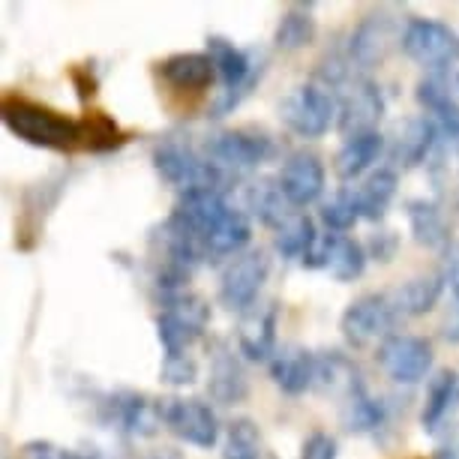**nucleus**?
Masks as SVG:
<instances>
[{"mask_svg":"<svg viewBox=\"0 0 459 459\" xmlns=\"http://www.w3.org/2000/svg\"><path fill=\"white\" fill-rule=\"evenodd\" d=\"M405 220H409V231L418 247L441 249V253H447L454 247L450 222L436 198H409L405 202Z\"/></svg>","mask_w":459,"mask_h":459,"instance_id":"23","label":"nucleus"},{"mask_svg":"<svg viewBox=\"0 0 459 459\" xmlns=\"http://www.w3.org/2000/svg\"><path fill=\"white\" fill-rule=\"evenodd\" d=\"M441 340L450 345H459V300L450 307V313L445 316V322H441Z\"/></svg>","mask_w":459,"mask_h":459,"instance_id":"45","label":"nucleus"},{"mask_svg":"<svg viewBox=\"0 0 459 459\" xmlns=\"http://www.w3.org/2000/svg\"><path fill=\"white\" fill-rule=\"evenodd\" d=\"M129 133L106 111H88L82 117V151L91 153H111L126 144Z\"/></svg>","mask_w":459,"mask_h":459,"instance_id":"35","label":"nucleus"},{"mask_svg":"<svg viewBox=\"0 0 459 459\" xmlns=\"http://www.w3.org/2000/svg\"><path fill=\"white\" fill-rule=\"evenodd\" d=\"M414 100L427 115L436 120L438 135L450 151L459 153V100L454 82L445 73H432L414 84Z\"/></svg>","mask_w":459,"mask_h":459,"instance_id":"19","label":"nucleus"},{"mask_svg":"<svg viewBox=\"0 0 459 459\" xmlns=\"http://www.w3.org/2000/svg\"><path fill=\"white\" fill-rule=\"evenodd\" d=\"M360 385H367L360 376V369L354 367V360L342 351H318L316 354V391L340 396L345 400L351 391H358Z\"/></svg>","mask_w":459,"mask_h":459,"instance_id":"30","label":"nucleus"},{"mask_svg":"<svg viewBox=\"0 0 459 459\" xmlns=\"http://www.w3.org/2000/svg\"><path fill=\"white\" fill-rule=\"evenodd\" d=\"M153 169L166 180L169 186H175L178 193H189V189H222L225 175L213 166L211 160L202 153V147L180 135H166L153 144L151 151Z\"/></svg>","mask_w":459,"mask_h":459,"instance_id":"3","label":"nucleus"},{"mask_svg":"<svg viewBox=\"0 0 459 459\" xmlns=\"http://www.w3.org/2000/svg\"><path fill=\"white\" fill-rule=\"evenodd\" d=\"M400 325V313H396L394 300L387 291H367L354 298L340 316L342 340L351 349H369V345H381L387 336H394V327Z\"/></svg>","mask_w":459,"mask_h":459,"instance_id":"8","label":"nucleus"},{"mask_svg":"<svg viewBox=\"0 0 459 459\" xmlns=\"http://www.w3.org/2000/svg\"><path fill=\"white\" fill-rule=\"evenodd\" d=\"M157 73L169 88L184 93H202L220 79L213 57L207 51H178V55H169L157 64Z\"/></svg>","mask_w":459,"mask_h":459,"instance_id":"22","label":"nucleus"},{"mask_svg":"<svg viewBox=\"0 0 459 459\" xmlns=\"http://www.w3.org/2000/svg\"><path fill=\"white\" fill-rule=\"evenodd\" d=\"M207 55L213 57L216 75L222 82L220 97L211 102L207 115L225 117L253 93V88H258L267 69V57L258 48H240L225 37H207Z\"/></svg>","mask_w":459,"mask_h":459,"instance_id":"2","label":"nucleus"},{"mask_svg":"<svg viewBox=\"0 0 459 459\" xmlns=\"http://www.w3.org/2000/svg\"><path fill=\"white\" fill-rule=\"evenodd\" d=\"M160 313H157V336L160 345L171 354H189V349L202 340L211 327V303L195 291H178L160 298Z\"/></svg>","mask_w":459,"mask_h":459,"instance_id":"5","label":"nucleus"},{"mask_svg":"<svg viewBox=\"0 0 459 459\" xmlns=\"http://www.w3.org/2000/svg\"><path fill=\"white\" fill-rule=\"evenodd\" d=\"M387 153V135L381 133H363L351 135L340 144V151L333 153V171L342 184L363 178L376 162Z\"/></svg>","mask_w":459,"mask_h":459,"instance_id":"25","label":"nucleus"},{"mask_svg":"<svg viewBox=\"0 0 459 459\" xmlns=\"http://www.w3.org/2000/svg\"><path fill=\"white\" fill-rule=\"evenodd\" d=\"M333 97H336V129L342 133V138L378 133L387 102L376 82L354 73Z\"/></svg>","mask_w":459,"mask_h":459,"instance_id":"11","label":"nucleus"},{"mask_svg":"<svg viewBox=\"0 0 459 459\" xmlns=\"http://www.w3.org/2000/svg\"><path fill=\"white\" fill-rule=\"evenodd\" d=\"M282 195L289 198L291 207H309L325 195L327 189V169L325 160L316 151H291L282 160V169L276 175Z\"/></svg>","mask_w":459,"mask_h":459,"instance_id":"16","label":"nucleus"},{"mask_svg":"<svg viewBox=\"0 0 459 459\" xmlns=\"http://www.w3.org/2000/svg\"><path fill=\"white\" fill-rule=\"evenodd\" d=\"M207 394L216 405H240L249 396L247 369L225 340L207 345Z\"/></svg>","mask_w":459,"mask_h":459,"instance_id":"18","label":"nucleus"},{"mask_svg":"<svg viewBox=\"0 0 459 459\" xmlns=\"http://www.w3.org/2000/svg\"><path fill=\"white\" fill-rule=\"evenodd\" d=\"M244 204H247L249 220H258V222L267 225V229H273V231L294 213L289 198L282 195L280 184L271 180V178L253 180V184L244 189Z\"/></svg>","mask_w":459,"mask_h":459,"instance_id":"32","label":"nucleus"},{"mask_svg":"<svg viewBox=\"0 0 459 459\" xmlns=\"http://www.w3.org/2000/svg\"><path fill=\"white\" fill-rule=\"evenodd\" d=\"M22 459H100L97 454H79V450L60 447L55 441L33 438L22 447Z\"/></svg>","mask_w":459,"mask_h":459,"instance_id":"40","label":"nucleus"},{"mask_svg":"<svg viewBox=\"0 0 459 459\" xmlns=\"http://www.w3.org/2000/svg\"><path fill=\"white\" fill-rule=\"evenodd\" d=\"M222 459H264L262 429H258L255 420L235 418L229 423L222 441Z\"/></svg>","mask_w":459,"mask_h":459,"instance_id":"36","label":"nucleus"},{"mask_svg":"<svg viewBox=\"0 0 459 459\" xmlns=\"http://www.w3.org/2000/svg\"><path fill=\"white\" fill-rule=\"evenodd\" d=\"M249 240H253V220L247 216V211L231 207L229 216L216 225V231L207 238L204 255L207 262H222V258H238L240 253H247Z\"/></svg>","mask_w":459,"mask_h":459,"instance_id":"31","label":"nucleus"},{"mask_svg":"<svg viewBox=\"0 0 459 459\" xmlns=\"http://www.w3.org/2000/svg\"><path fill=\"white\" fill-rule=\"evenodd\" d=\"M166 400H153L138 391L106 394L100 403V420L108 429H117L133 438H151L166 427Z\"/></svg>","mask_w":459,"mask_h":459,"instance_id":"9","label":"nucleus"},{"mask_svg":"<svg viewBox=\"0 0 459 459\" xmlns=\"http://www.w3.org/2000/svg\"><path fill=\"white\" fill-rule=\"evenodd\" d=\"M276 327H280V303H255L238 322V351L253 363H271L276 354Z\"/></svg>","mask_w":459,"mask_h":459,"instance_id":"20","label":"nucleus"},{"mask_svg":"<svg viewBox=\"0 0 459 459\" xmlns=\"http://www.w3.org/2000/svg\"><path fill=\"white\" fill-rule=\"evenodd\" d=\"M318 19L316 4H291L280 15V24L273 30V46L280 51H300L316 42Z\"/></svg>","mask_w":459,"mask_h":459,"instance_id":"33","label":"nucleus"},{"mask_svg":"<svg viewBox=\"0 0 459 459\" xmlns=\"http://www.w3.org/2000/svg\"><path fill=\"white\" fill-rule=\"evenodd\" d=\"M300 459H340V441L331 432L316 429L313 436L300 445Z\"/></svg>","mask_w":459,"mask_h":459,"instance_id":"41","label":"nucleus"},{"mask_svg":"<svg viewBox=\"0 0 459 459\" xmlns=\"http://www.w3.org/2000/svg\"><path fill=\"white\" fill-rule=\"evenodd\" d=\"M318 220H322V225L331 231V235H349L360 220L358 207H354V198H351V189L345 186L331 198V202H325L322 211H318Z\"/></svg>","mask_w":459,"mask_h":459,"instance_id":"37","label":"nucleus"},{"mask_svg":"<svg viewBox=\"0 0 459 459\" xmlns=\"http://www.w3.org/2000/svg\"><path fill=\"white\" fill-rule=\"evenodd\" d=\"M202 153L225 178H240V175H253L267 160H273L276 142L264 129H253V126L220 129V133L207 135L202 142Z\"/></svg>","mask_w":459,"mask_h":459,"instance_id":"4","label":"nucleus"},{"mask_svg":"<svg viewBox=\"0 0 459 459\" xmlns=\"http://www.w3.org/2000/svg\"><path fill=\"white\" fill-rule=\"evenodd\" d=\"M387 420H391L387 403L372 396L367 385L351 391L340 405V423L351 436H378L381 429H387Z\"/></svg>","mask_w":459,"mask_h":459,"instance_id":"26","label":"nucleus"},{"mask_svg":"<svg viewBox=\"0 0 459 459\" xmlns=\"http://www.w3.org/2000/svg\"><path fill=\"white\" fill-rule=\"evenodd\" d=\"M445 285H447L445 273H420V276L405 280L400 289H394L387 294H391L400 318H420L438 307L441 294H445Z\"/></svg>","mask_w":459,"mask_h":459,"instance_id":"28","label":"nucleus"},{"mask_svg":"<svg viewBox=\"0 0 459 459\" xmlns=\"http://www.w3.org/2000/svg\"><path fill=\"white\" fill-rule=\"evenodd\" d=\"M267 276H271V255L264 249H247L222 267L216 298L229 313L244 316L258 303Z\"/></svg>","mask_w":459,"mask_h":459,"instance_id":"10","label":"nucleus"},{"mask_svg":"<svg viewBox=\"0 0 459 459\" xmlns=\"http://www.w3.org/2000/svg\"><path fill=\"white\" fill-rule=\"evenodd\" d=\"M0 117L15 138H22L30 147L55 153L82 151V117H69L46 102L24 97V93H4Z\"/></svg>","mask_w":459,"mask_h":459,"instance_id":"1","label":"nucleus"},{"mask_svg":"<svg viewBox=\"0 0 459 459\" xmlns=\"http://www.w3.org/2000/svg\"><path fill=\"white\" fill-rule=\"evenodd\" d=\"M318 231L313 216L294 211L289 220H285L280 229L273 231V249L282 262H303L309 255V249L318 244Z\"/></svg>","mask_w":459,"mask_h":459,"instance_id":"34","label":"nucleus"},{"mask_svg":"<svg viewBox=\"0 0 459 459\" xmlns=\"http://www.w3.org/2000/svg\"><path fill=\"white\" fill-rule=\"evenodd\" d=\"M438 142H441V135H438L436 120L429 115H411L391 129L385 157L391 160L394 171H411V169L427 166Z\"/></svg>","mask_w":459,"mask_h":459,"instance_id":"14","label":"nucleus"},{"mask_svg":"<svg viewBox=\"0 0 459 459\" xmlns=\"http://www.w3.org/2000/svg\"><path fill=\"white\" fill-rule=\"evenodd\" d=\"M405 24L391 10H376L363 15L349 37V60L358 69H372L400 46Z\"/></svg>","mask_w":459,"mask_h":459,"instance_id":"13","label":"nucleus"},{"mask_svg":"<svg viewBox=\"0 0 459 459\" xmlns=\"http://www.w3.org/2000/svg\"><path fill=\"white\" fill-rule=\"evenodd\" d=\"M166 429L175 438L186 441L198 450H211L220 441V420L211 403L198 400V396H175L166 400Z\"/></svg>","mask_w":459,"mask_h":459,"instance_id":"15","label":"nucleus"},{"mask_svg":"<svg viewBox=\"0 0 459 459\" xmlns=\"http://www.w3.org/2000/svg\"><path fill=\"white\" fill-rule=\"evenodd\" d=\"M367 247L349 235H322L318 244L303 258V267L309 271H327L336 282H354L367 271Z\"/></svg>","mask_w":459,"mask_h":459,"instance_id":"17","label":"nucleus"},{"mask_svg":"<svg viewBox=\"0 0 459 459\" xmlns=\"http://www.w3.org/2000/svg\"><path fill=\"white\" fill-rule=\"evenodd\" d=\"M432 459H459V423L447 429V436L441 438V445L436 447Z\"/></svg>","mask_w":459,"mask_h":459,"instance_id":"44","label":"nucleus"},{"mask_svg":"<svg viewBox=\"0 0 459 459\" xmlns=\"http://www.w3.org/2000/svg\"><path fill=\"white\" fill-rule=\"evenodd\" d=\"M267 369L273 385L289 396H300L316 387V354L300 345H285L282 351H276Z\"/></svg>","mask_w":459,"mask_h":459,"instance_id":"24","label":"nucleus"},{"mask_svg":"<svg viewBox=\"0 0 459 459\" xmlns=\"http://www.w3.org/2000/svg\"><path fill=\"white\" fill-rule=\"evenodd\" d=\"M445 280L450 285V291H454V298L459 300V244H454L445 253Z\"/></svg>","mask_w":459,"mask_h":459,"instance_id":"42","label":"nucleus"},{"mask_svg":"<svg viewBox=\"0 0 459 459\" xmlns=\"http://www.w3.org/2000/svg\"><path fill=\"white\" fill-rule=\"evenodd\" d=\"M400 48L405 57L423 69H429V73H447V69L459 64V33L447 22L438 19L411 15L405 22Z\"/></svg>","mask_w":459,"mask_h":459,"instance_id":"7","label":"nucleus"},{"mask_svg":"<svg viewBox=\"0 0 459 459\" xmlns=\"http://www.w3.org/2000/svg\"><path fill=\"white\" fill-rule=\"evenodd\" d=\"M160 381L169 387H189L198 381V360L193 354H171V358H162L160 367Z\"/></svg>","mask_w":459,"mask_h":459,"instance_id":"38","label":"nucleus"},{"mask_svg":"<svg viewBox=\"0 0 459 459\" xmlns=\"http://www.w3.org/2000/svg\"><path fill=\"white\" fill-rule=\"evenodd\" d=\"M147 459H184V454L175 450V447H162V450H157V454L147 456Z\"/></svg>","mask_w":459,"mask_h":459,"instance_id":"46","label":"nucleus"},{"mask_svg":"<svg viewBox=\"0 0 459 459\" xmlns=\"http://www.w3.org/2000/svg\"><path fill=\"white\" fill-rule=\"evenodd\" d=\"M229 211H231V204L222 189H189V193H180L178 204L171 207V213L202 240V247L216 231V225L229 216Z\"/></svg>","mask_w":459,"mask_h":459,"instance_id":"21","label":"nucleus"},{"mask_svg":"<svg viewBox=\"0 0 459 459\" xmlns=\"http://www.w3.org/2000/svg\"><path fill=\"white\" fill-rule=\"evenodd\" d=\"M73 82H75V88H79L82 100H91L93 93H97V75H93L88 66H75L73 69Z\"/></svg>","mask_w":459,"mask_h":459,"instance_id":"43","label":"nucleus"},{"mask_svg":"<svg viewBox=\"0 0 459 459\" xmlns=\"http://www.w3.org/2000/svg\"><path fill=\"white\" fill-rule=\"evenodd\" d=\"M376 360L381 372L396 385H418V381L429 378L436 351L427 336L394 333L376 349Z\"/></svg>","mask_w":459,"mask_h":459,"instance_id":"12","label":"nucleus"},{"mask_svg":"<svg viewBox=\"0 0 459 459\" xmlns=\"http://www.w3.org/2000/svg\"><path fill=\"white\" fill-rule=\"evenodd\" d=\"M349 189H351V198H354V207H358L360 220L381 222L387 216V211H391L396 193H400V171H394L391 166L378 169L363 178V184L349 186Z\"/></svg>","mask_w":459,"mask_h":459,"instance_id":"27","label":"nucleus"},{"mask_svg":"<svg viewBox=\"0 0 459 459\" xmlns=\"http://www.w3.org/2000/svg\"><path fill=\"white\" fill-rule=\"evenodd\" d=\"M456 211H459V186H456Z\"/></svg>","mask_w":459,"mask_h":459,"instance_id":"47","label":"nucleus"},{"mask_svg":"<svg viewBox=\"0 0 459 459\" xmlns=\"http://www.w3.org/2000/svg\"><path fill=\"white\" fill-rule=\"evenodd\" d=\"M276 111L282 126L298 138H322L336 124V97L325 84L307 82L285 93Z\"/></svg>","mask_w":459,"mask_h":459,"instance_id":"6","label":"nucleus"},{"mask_svg":"<svg viewBox=\"0 0 459 459\" xmlns=\"http://www.w3.org/2000/svg\"><path fill=\"white\" fill-rule=\"evenodd\" d=\"M363 247H367V255L372 258V262L391 264L396 258V253H400V235H396L394 229H378V231H372Z\"/></svg>","mask_w":459,"mask_h":459,"instance_id":"39","label":"nucleus"},{"mask_svg":"<svg viewBox=\"0 0 459 459\" xmlns=\"http://www.w3.org/2000/svg\"><path fill=\"white\" fill-rule=\"evenodd\" d=\"M459 403V376L454 369H438L429 376L427 396H423V409H420V427L423 432H438V427H445V420L450 418V411Z\"/></svg>","mask_w":459,"mask_h":459,"instance_id":"29","label":"nucleus"}]
</instances>
